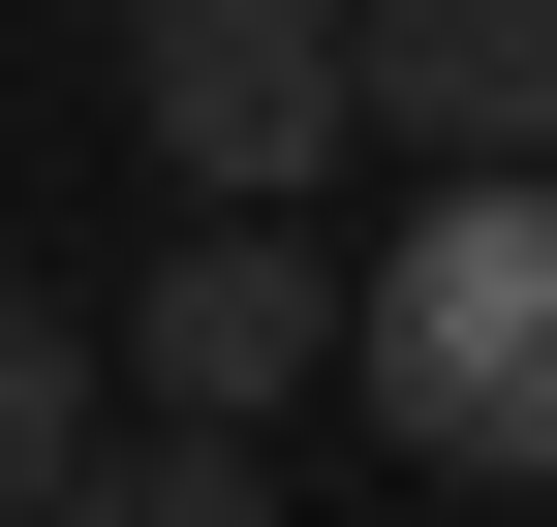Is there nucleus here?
Instances as JSON below:
<instances>
[{"label":"nucleus","mask_w":557,"mask_h":527,"mask_svg":"<svg viewBox=\"0 0 557 527\" xmlns=\"http://www.w3.org/2000/svg\"><path fill=\"white\" fill-rule=\"evenodd\" d=\"M372 434L465 497H557V186H434V218L372 248Z\"/></svg>","instance_id":"obj_1"},{"label":"nucleus","mask_w":557,"mask_h":527,"mask_svg":"<svg viewBox=\"0 0 557 527\" xmlns=\"http://www.w3.org/2000/svg\"><path fill=\"white\" fill-rule=\"evenodd\" d=\"M341 62L434 186H557V0H341Z\"/></svg>","instance_id":"obj_4"},{"label":"nucleus","mask_w":557,"mask_h":527,"mask_svg":"<svg viewBox=\"0 0 557 527\" xmlns=\"http://www.w3.org/2000/svg\"><path fill=\"white\" fill-rule=\"evenodd\" d=\"M62 527H278V497H248V434H156V404H124V434H94V497H62Z\"/></svg>","instance_id":"obj_6"},{"label":"nucleus","mask_w":557,"mask_h":527,"mask_svg":"<svg viewBox=\"0 0 557 527\" xmlns=\"http://www.w3.org/2000/svg\"><path fill=\"white\" fill-rule=\"evenodd\" d=\"M341 342H372V280H341L310 218H186L156 280H124V404H156V434H278Z\"/></svg>","instance_id":"obj_3"},{"label":"nucleus","mask_w":557,"mask_h":527,"mask_svg":"<svg viewBox=\"0 0 557 527\" xmlns=\"http://www.w3.org/2000/svg\"><path fill=\"white\" fill-rule=\"evenodd\" d=\"M94 434H124V342H94L62 280H0V527H62V497H94Z\"/></svg>","instance_id":"obj_5"},{"label":"nucleus","mask_w":557,"mask_h":527,"mask_svg":"<svg viewBox=\"0 0 557 527\" xmlns=\"http://www.w3.org/2000/svg\"><path fill=\"white\" fill-rule=\"evenodd\" d=\"M124 124L186 156V218H310L372 62H341V0H124Z\"/></svg>","instance_id":"obj_2"}]
</instances>
